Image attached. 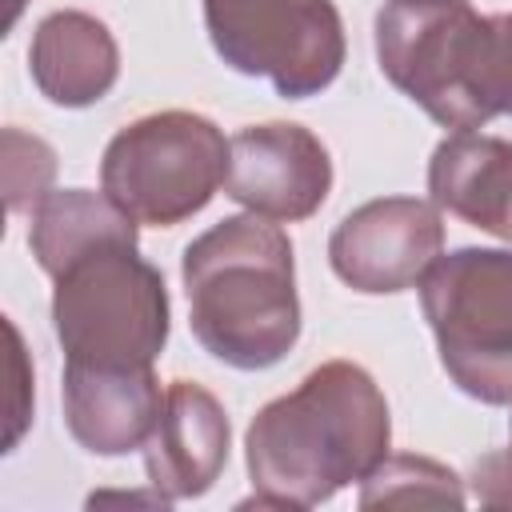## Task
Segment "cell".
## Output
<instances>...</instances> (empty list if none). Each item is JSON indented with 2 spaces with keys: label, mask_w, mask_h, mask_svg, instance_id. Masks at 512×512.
I'll return each mask as SVG.
<instances>
[{
  "label": "cell",
  "mask_w": 512,
  "mask_h": 512,
  "mask_svg": "<svg viewBox=\"0 0 512 512\" xmlns=\"http://www.w3.org/2000/svg\"><path fill=\"white\" fill-rule=\"evenodd\" d=\"M392 452V412L368 368L324 360L292 392L268 400L244 432V464L260 508H316L360 484Z\"/></svg>",
  "instance_id": "6da1fadb"
},
{
  "label": "cell",
  "mask_w": 512,
  "mask_h": 512,
  "mask_svg": "<svg viewBox=\"0 0 512 512\" xmlns=\"http://www.w3.org/2000/svg\"><path fill=\"white\" fill-rule=\"evenodd\" d=\"M196 344L236 368L264 372L300 340L296 260L288 232L256 212L224 216L180 256Z\"/></svg>",
  "instance_id": "7a4b0ae2"
},
{
  "label": "cell",
  "mask_w": 512,
  "mask_h": 512,
  "mask_svg": "<svg viewBox=\"0 0 512 512\" xmlns=\"http://www.w3.org/2000/svg\"><path fill=\"white\" fill-rule=\"evenodd\" d=\"M52 332L64 364L152 368L168 344L164 272L140 256V236H112L52 276Z\"/></svg>",
  "instance_id": "3957f363"
},
{
  "label": "cell",
  "mask_w": 512,
  "mask_h": 512,
  "mask_svg": "<svg viewBox=\"0 0 512 512\" xmlns=\"http://www.w3.org/2000/svg\"><path fill=\"white\" fill-rule=\"evenodd\" d=\"M416 288L448 380L480 404H512V248L440 252Z\"/></svg>",
  "instance_id": "277c9868"
},
{
  "label": "cell",
  "mask_w": 512,
  "mask_h": 512,
  "mask_svg": "<svg viewBox=\"0 0 512 512\" xmlns=\"http://www.w3.org/2000/svg\"><path fill=\"white\" fill-rule=\"evenodd\" d=\"M228 140L216 120L164 108L124 124L100 156V192L132 220L176 228L224 188Z\"/></svg>",
  "instance_id": "5b68a950"
},
{
  "label": "cell",
  "mask_w": 512,
  "mask_h": 512,
  "mask_svg": "<svg viewBox=\"0 0 512 512\" xmlns=\"http://www.w3.org/2000/svg\"><path fill=\"white\" fill-rule=\"evenodd\" d=\"M216 56L264 76L276 96H320L344 68V20L332 0H200Z\"/></svg>",
  "instance_id": "8992f818"
},
{
  "label": "cell",
  "mask_w": 512,
  "mask_h": 512,
  "mask_svg": "<svg viewBox=\"0 0 512 512\" xmlns=\"http://www.w3.org/2000/svg\"><path fill=\"white\" fill-rule=\"evenodd\" d=\"M480 12L468 0H384L376 12V64L384 80L452 132H480L472 60Z\"/></svg>",
  "instance_id": "52a82bcc"
},
{
  "label": "cell",
  "mask_w": 512,
  "mask_h": 512,
  "mask_svg": "<svg viewBox=\"0 0 512 512\" xmlns=\"http://www.w3.org/2000/svg\"><path fill=\"white\" fill-rule=\"evenodd\" d=\"M444 252V216L420 196H380L352 208L328 236L332 272L364 296L416 288Z\"/></svg>",
  "instance_id": "ba28073f"
},
{
  "label": "cell",
  "mask_w": 512,
  "mask_h": 512,
  "mask_svg": "<svg viewBox=\"0 0 512 512\" xmlns=\"http://www.w3.org/2000/svg\"><path fill=\"white\" fill-rule=\"evenodd\" d=\"M332 192V156L324 140L292 120L248 124L228 140L224 196L276 224L308 220Z\"/></svg>",
  "instance_id": "9c48e42d"
},
{
  "label": "cell",
  "mask_w": 512,
  "mask_h": 512,
  "mask_svg": "<svg viewBox=\"0 0 512 512\" xmlns=\"http://www.w3.org/2000/svg\"><path fill=\"white\" fill-rule=\"evenodd\" d=\"M232 448V424L224 404L196 380H172L164 388L160 420L144 444V472L156 496L168 504L204 496Z\"/></svg>",
  "instance_id": "30bf717a"
},
{
  "label": "cell",
  "mask_w": 512,
  "mask_h": 512,
  "mask_svg": "<svg viewBox=\"0 0 512 512\" xmlns=\"http://www.w3.org/2000/svg\"><path fill=\"white\" fill-rule=\"evenodd\" d=\"M64 424L72 440L92 456H128L148 444L164 388L156 368H80L64 364L60 380Z\"/></svg>",
  "instance_id": "8fae6325"
},
{
  "label": "cell",
  "mask_w": 512,
  "mask_h": 512,
  "mask_svg": "<svg viewBox=\"0 0 512 512\" xmlns=\"http://www.w3.org/2000/svg\"><path fill=\"white\" fill-rule=\"evenodd\" d=\"M28 72L56 108H92L120 80V48L112 28L80 8L48 12L28 44Z\"/></svg>",
  "instance_id": "7c38bea8"
},
{
  "label": "cell",
  "mask_w": 512,
  "mask_h": 512,
  "mask_svg": "<svg viewBox=\"0 0 512 512\" xmlns=\"http://www.w3.org/2000/svg\"><path fill=\"white\" fill-rule=\"evenodd\" d=\"M428 200L512 244V140L488 132H452L432 148Z\"/></svg>",
  "instance_id": "4fadbf2b"
},
{
  "label": "cell",
  "mask_w": 512,
  "mask_h": 512,
  "mask_svg": "<svg viewBox=\"0 0 512 512\" xmlns=\"http://www.w3.org/2000/svg\"><path fill=\"white\" fill-rule=\"evenodd\" d=\"M112 236H140V220H132L104 192H88V188L48 192L32 208V224H28V248L48 276H56L84 248Z\"/></svg>",
  "instance_id": "5bb4252c"
},
{
  "label": "cell",
  "mask_w": 512,
  "mask_h": 512,
  "mask_svg": "<svg viewBox=\"0 0 512 512\" xmlns=\"http://www.w3.org/2000/svg\"><path fill=\"white\" fill-rule=\"evenodd\" d=\"M388 504H448V508H464L468 492L464 480L432 460V456H416V452H388L364 480H360V508H388Z\"/></svg>",
  "instance_id": "9a60e30c"
},
{
  "label": "cell",
  "mask_w": 512,
  "mask_h": 512,
  "mask_svg": "<svg viewBox=\"0 0 512 512\" xmlns=\"http://www.w3.org/2000/svg\"><path fill=\"white\" fill-rule=\"evenodd\" d=\"M472 104L484 124L496 116H512V12L480 20L472 60Z\"/></svg>",
  "instance_id": "2e32d148"
},
{
  "label": "cell",
  "mask_w": 512,
  "mask_h": 512,
  "mask_svg": "<svg viewBox=\"0 0 512 512\" xmlns=\"http://www.w3.org/2000/svg\"><path fill=\"white\" fill-rule=\"evenodd\" d=\"M56 180V152L48 140L8 124L4 128V200L8 212H28L36 208Z\"/></svg>",
  "instance_id": "e0dca14e"
},
{
  "label": "cell",
  "mask_w": 512,
  "mask_h": 512,
  "mask_svg": "<svg viewBox=\"0 0 512 512\" xmlns=\"http://www.w3.org/2000/svg\"><path fill=\"white\" fill-rule=\"evenodd\" d=\"M472 496L484 508H512V448L504 452H484L472 464Z\"/></svg>",
  "instance_id": "ac0fdd59"
},
{
  "label": "cell",
  "mask_w": 512,
  "mask_h": 512,
  "mask_svg": "<svg viewBox=\"0 0 512 512\" xmlns=\"http://www.w3.org/2000/svg\"><path fill=\"white\" fill-rule=\"evenodd\" d=\"M8 340H12V404H8V436H4V452H12L16 444H20V436H24V428H28V420H32V396H28V388H32V372H28V356H24V340H20V332H16V324L8 320Z\"/></svg>",
  "instance_id": "d6986e66"
},
{
  "label": "cell",
  "mask_w": 512,
  "mask_h": 512,
  "mask_svg": "<svg viewBox=\"0 0 512 512\" xmlns=\"http://www.w3.org/2000/svg\"><path fill=\"white\" fill-rule=\"evenodd\" d=\"M20 8H24V0H8V16H4V32L16 24V16H20Z\"/></svg>",
  "instance_id": "ffe728a7"
},
{
  "label": "cell",
  "mask_w": 512,
  "mask_h": 512,
  "mask_svg": "<svg viewBox=\"0 0 512 512\" xmlns=\"http://www.w3.org/2000/svg\"><path fill=\"white\" fill-rule=\"evenodd\" d=\"M508 436H512V420H508ZM508 448H512V444H508Z\"/></svg>",
  "instance_id": "44dd1931"
}]
</instances>
